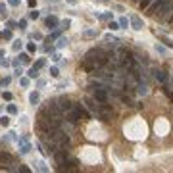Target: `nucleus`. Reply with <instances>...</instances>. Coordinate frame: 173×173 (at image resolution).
Masks as SVG:
<instances>
[{
    "instance_id": "1",
    "label": "nucleus",
    "mask_w": 173,
    "mask_h": 173,
    "mask_svg": "<svg viewBox=\"0 0 173 173\" xmlns=\"http://www.w3.org/2000/svg\"><path fill=\"white\" fill-rule=\"evenodd\" d=\"M108 52L104 50V48H90L83 58V64L81 67L87 69L89 73H94L98 67H104V65L108 64Z\"/></svg>"
},
{
    "instance_id": "2",
    "label": "nucleus",
    "mask_w": 173,
    "mask_h": 173,
    "mask_svg": "<svg viewBox=\"0 0 173 173\" xmlns=\"http://www.w3.org/2000/svg\"><path fill=\"white\" fill-rule=\"evenodd\" d=\"M54 102H56V106L62 110L64 114H65V112H69L71 106H73V102H71L67 96H58V98H54Z\"/></svg>"
},
{
    "instance_id": "3",
    "label": "nucleus",
    "mask_w": 173,
    "mask_h": 173,
    "mask_svg": "<svg viewBox=\"0 0 173 173\" xmlns=\"http://www.w3.org/2000/svg\"><path fill=\"white\" fill-rule=\"evenodd\" d=\"M92 98L96 102H108V87H100V89L92 90Z\"/></svg>"
},
{
    "instance_id": "4",
    "label": "nucleus",
    "mask_w": 173,
    "mask_h": 173,
    "mask_svg": "<svg viewBox=\"0 0 173 173\" xmlns=\"http://www.w3.org/2000/svg\"><path fill=\"white\" fill-rule=\"evenodd\" d=\"M169 13H173V2H171V0H167L166 4H164V6H162L160 10H158V13H156V15H154V18L166 19L167 15H169Z\"/></svg>"
},
{
    "instance_id": "5",
    "label": "nucleus",
    "mask_w": 173,
    "mask_h": 173,
    "mask_svg": "<svg viewBox=\"0 0 173 173\" xmlns=\"http://www.w3.org/2000/svg\"><path fill=\"white\" fill-rule=\"evenodd\" d=\"M77 166H79L77 160H69V158H67V160H65L64 164H60L56 169L58 171H77Z\"/></svg>"
},
{
    "instance_id": "6",
    "label": "nucleus",
    "mask_w": 173,
    "mask_h": 173,
    "mask_svg": "<svg viewBox=\"0 0 173 173\" xmlns=\"http://www.w3.org/2000/svg\"><path fill=\"white\" fill-rule=\"evenodd\" d=\"M54 156V160H56V164L60 166V164H64L67 158H69V152H67V148H58L56 152L52 154Z\"/></svg>"
},
{
    "instance_id": "7",
    "label": "nucleus",
    "mask_w": 173,
    "mask_h": 173,
    "mask_svg": "<svg viewBox=\"0 0 173 173\" xmlns=\"http://www.w3.org/2000/svg\"><path fill=\"white\" fill-rule=\"evenodd\" d=\"M152 77L160 85H167V81H169V75H167L164 69H152Z\"/></svg>"
},
{
    "instance_id": "8",
    "label": "nucleus",
    "mask_w": 173,
    "mask_h": 173,
    "mask_svg": "<svg viewBox=\"0 0 173 173\" xmlns=\"http://www.w3.org/2000/svg\"><path fill=\"white\" fill-rule=\"evenodd\" d=\"M44 27H48L50 31H54V29L60 27V19H58L56 15H48V18L44 19Z\"/></svg>"
},
{
    "instance_id": "9",
    "label": "nucleus",
    "mask_w": 173,
    "mask_h": 173,
    "mask_svg": "<svg viewBox=\"0 0 173 173\" xmlns=\"http://www.w3.org/2000/svg\"><path fill=\"white\" fill-rule=\"evenodd\" d=\"M166 2H167V0H156L152 6H148V13H150V15H156V13H158V10H160Z\"/></svg>"
},
{
    "instance_id": "10",
    "label": "nucleus",
    "mask_w": 173,
    "mask_h": 173,
    "mask_svg": "<svg viewBox=\"0 0 173 173\" xmlns=\"http://www.w3.org/2000/svg\"><path fill=\"white\" fill-rule=\"evenodd\" d=\"M129 21H131L133 29H137V31H141L142 27H144V23H142V19L139 18V15H131V18H129Z\"/></svg>"
},
{
    "instance_id": "11",
    "label": "nucleus",
    "mask_w": 173,
    "mask_h": 173,
    "mask_svg": "<svg viewBox=\"0 0 173 173\" xmlns=\"http://www.w3.org/2000/svg\"><path fill=\"white\" fill-rule=\"evenodd\" d=\"M38 102H40V92H38V90H35V92H31V94H29V104H31V106H37Z\"/></svg>"
},
{
    "instance_id": "12",
    "label": "nucleus",
    "mask_w": 173,
    "mask_h": 173,
    "mask_svg": "<svg viewBox=\"0 0 173 173\" xmlns=\"http://www.w3.org/2000/svg\"><path fill=\"white\" fill-rule=\"evenodd\" d=\"M85 104H87V108L92 110V112H96V110H98V102H96L94 98H85Z\"/></svg>"
},
{
    "instance_id": "13",
    "label": "nucleus",
    "mask_w": 173,
    "mask_h": 173,
    "mask_svg": "<svg viewBox=\"0 0 173 173\" xmlns=\"http://www.w3.org/2000/svg\"><path fill=\"white\" fill-rule=\"evenodd\" d=\"M13 158L8 152H0V164H12Z\"/></svg>"
},
{
    "instance_id": "14",
    "label": "nucleus",
    "mask_w": 173,
    "mask_h": 173,
    "mask_svg": "<svg viewBox=\"0 0 173 173\" xmlns=\"http://www.w3.org/2000/svg\"><path fill=\"white\" fill-rule=\"evenodd\" d=\"M119 98H121V102L125 104V106H129V108H133V106H135V102L131 100V98H129V96H125V94H119Z\"/></svg>"
},
{
    "instance_id": "15",
    "label": "nucleus",
    "mask_w": 173,
    "mask_h": 173,
    "mask_svg": "<svg viewBox=\"0 0 173 173\" xmlns=\"http://www.w3.org/2000/svg\"><path fill=\"white\" fill-rule=\"evenodd\" d=\"M19 62H21V64H29V62H31V56H29V52H23V54H19Z\"/></svg>"
},
{
    "instance_id": "16",
    "label": "nucleus",
    "mask_w": 173,
    "mask_h": 173,
    "mask_svg": "<svg viewBox=\"0 0 173 173\" xmlns=\"http://www.w3.org/2000/svg\"><path fill=\"white\" fill-rule=\"evenodd\" d=\"M67 42H69V40H67L65 37H60L58 42H56V48H64V46H67Z\"/></svg>"
},
{
    "instance_id": "17",
    "label": "nucleus",
    "mask_w": 173,
    "mask_h": 173,
    "mask_svg": "<svg viewBox=\"0 0 173 173\" xmlns=\"http://www.w3.org/2000/svg\"><path fill=\"white\" fill-rule=\"evenodd\" d=\"M27 75H29V79H37V77H38V69L35 67V65H33L31 69H29V73H27Z\"/></svg>"
},
{
    "instance_id": "18",
    "label": "nucleus",
    "mask_w": 173,
    "mask_h": 173,
    "mask_svg": "<svg viewBox=\"0 0 173 173\" xmlns=\"http://www.w3.org/2000/svg\"><path fill=\"white\" fill-rule=\"evenodd\" d=\"M150 4H152V0H141V2H139V8H141V10H148Z\"/></svg>"
},
{
    "instance_id": "19",
    "label": "nucleus",
    "mask_w": 173,
    "mask_h": 173,
    "mask_svg": "<svg viewBox=\"0 0 173 173\" xmlns=\"http://www.w3.org/2000/svg\"><path fill=\"white\" fill-rule=\"evenodd\" d=\"M8 114H10V115H15V114H18V106H15V104H8Z\"/></svg>"
},
{
    "instance_id": "20",
    "label": "nucleus",
    "mask_w": 173,
    "mask_h": 173,
    "mask_svg": "<svg viewBox=\"0 0 173 173\" xmlns=\"http://www.w3.org/2000/svg\"><path fill=\"white\" fill-rule=\"evenodd\" d=\"M83 37L85 38H94V37H98V31H85Z\"/></svg>"
},
{
    "instance_id": "21",
    "label": "nucleus",
    "mask_w": 173,
    "mask_h": 173,
    "mask_svg": "<svg viewBox=\"0 0 173 173\" xmlns=\"http://www.w3.org/2000/svg\"><path fill=\"white\" fill-rule=\"evenodd\" d=\"M44 65H46V58H40V60H37V64H35V67H37V69H42Z\"/></svg>"
},
{
    "instance_id": "22",
    "label": "nucleus",
    "mask_w": 173,
    "mask_h": 173,
    "mask_svg": "<svg viewBox=\"0 0 173 173\" xmlns=\"http://www.w3.org/2000/svg\"><path fill=\"white\" fill-rule=\"evenodd\" d=\"M21 44H23L21 40H13V44H12V50H13V52H19V50H21Z\"/></svg>"
},
{
    "instance_id": "23",
    "label": "nucleus",
    "mask_w": 173,
    "mask_h": 173,
    "mask_svg": "<svg viewBox=\"0 0 173 173\" xmlns=\"http://www.w3.org/2000/svg\"><path fill=\"white\" fill-rule=\"evenodd\" d=\"M129 23H131V21H129L127 18H121V19H119V27H121V29H127Z\"/></svg>"
},
{
    "instance_id": "24",
    "label": "nucleus",
    "mask_w": 173,
    "mask_h": 173,
    "mask_svg": "<svg viewBox=\"0 0 173 173\" xmlns=\"http://www.w3.org/2000/svg\"><path fill=\"white\" fill-rule=\"evenodd\" d=\"M0 125H2V127H8V125H10V117H8V115H2V117H0Z\"/></svg>"
},
{
    "instance_id": "25",
    "label": "nucleus",
    "mask_w": 173,
    "mask_h": 173,
    "mask_svg": "<svg viewBox=\"0 0 173 173\" xmlns=\"http://www.w3.org/2000/svg\"><path fill=\"white\" fill-rule=\"evenodd\" d=\"M0 15H2V18H6L8 15V8H6L4 2H0Z\"/></svg>"
},
{
    "instance_id": "26",
    "label": "nucleus",
    "mask_w": 173,
    "mask_h": 173,
    "mask_svg": "<svg viewBox=\"0 0 173 173\" xmlns=\"http://www.w3.org/2000/svg\"><path fill=\"white\" fill-rule=\"evenodd\" d=\"M160 38H162V40H164V44H166V46H169V48H173V40H171V38H167V37H162V35H160Z\"/></svg>"
},
{
    "instance_id": "27",
    "label": "nucleus",
    "mask_w": 173,
    "mask_h": 173,
    "mask_svg": "<svg viewBox=\"0 0 173 173\" xmlns=\"http://www.w3.org/2000/svg\"><path fill=\"white\" fill-rule=\"evenodd\" d=\"M38 15H40V12H38V10H35V8H31V12H29V18H31V19H37Z\"/></svg>"
},
{
    "instance_id": "28",
    "label": "nucleus",
    "mask_w": 173,
    "mask_h": 173,
    "mask_svg": "<svg viewBox=\"0 0 173 173\" xmlns=\"http://www.w3.org/2000/svg\"><path fill=\"white\" fill-rule=\"evenodd\" d=\"M2 38H6V40H12V29H6V31L2 33Z\"/></svg>"
},
{
    "instance_id": "29",
    "label": "nucleus",
    "mask_w": 173,
    "mask_h": 173,
    "mask_svg": "<svg viewBox=\"0 0 173 173\" xmlns=\"http://www.w3.org/2000/svg\"><path fill=\"white\" fill-rule=\"evenodd\" d=\"M27 52H29V54H35V52H37V46L33 44V42H27Z\"/></svg>"
},
{
    "instance_id": "30",
    "label": "nucleus",
    "mask_w": 173,
    "mask_h": 173,
    "mask_svg": "<svg viewBox=\"0 0 173 173\" xmlns=\"http://www.w3.org/2000/svg\"><path fill=\"white\" fill-rule=\"evenodd\" d=\"M50 75L54 77V79H58V77H60V69H58V67H50Z\"/></svg>"
},
{
    "instance_id": "31",
    "label": "nucleus",
    "mask_w": 173,
    "mask_h": 173,
    "mask_svg": "<svg viewBox=\"0 0 173 173\" xmlns=\"http://www.w3.org/2000/svg\"><path fill=\"white\" fill-rule=\"evenodd\" d=\"M10 81H12L10 77H2V81H0V87H8V85H10Z\"/></svg>"
},
{
    "instance_id": "32",
    "label": "nucleus",
    "mask_w": 173,
    "mask_h": 173,
    "mask_svg": "<svg viewBox=\"0 0 173 173\" xmlns=\"http://www.w3.org/2000/svg\"><path fill=\"white\" fill-rule=\"evenodd\" d=\"M19 85L21 87H27L29 85V77H19Z\"/></svg>"
},
{
    "instance_id": "33",
    "label": "nucleus",
    "mask_w": 173,
    "mask_h": 173,
    "mask_svg": "<svg viewBox=\"0 0 173 173\" xmlns=\"http://www.w3.org/2000/svg\"><path fill=\"white\" fill-rule=\"evenodd\" d=\"M37 169H38V171H48V167L44 166V162H38V164H37Z\"/></svg>"
},
{
    "instance_id": "34",
    "label": "nucleus",
    "mask_w": 173,
    "mask_h": 173,
    "mask_svg": "<svg viewBox=\"0 0 173 173\" xmlns=\"http://www.w3.org/2000/svg\"><path fill=\"white\" fill-rule=\"evenodd\" d=\"M110 29H112V31H117V29H121V27H119V23H115V21H110Z\"/></svg>"
},
{
    "instance_id": "35",
    "label": "nucleus",
    "mask_w": 173,
    "mask_h": 173,
    "mask_svg": "<svg viewBox=\"0 0 173 173\" xmlns=\"http://www.w3.org/2000/svg\"><path fill=\"white\" fill-rule=\"evenodd\" d=\"M69 25H71V21H69V19H64V21H60V27H62V29H67Z\"/></svg>"
},
{
    "instance_id": "36",
    "label": "nucleus",
    "mask_w": 173,
    "mask_h": 173,
    "mask_svg": "<svg viewBox=\"0 0 173 173\" xmlns=\"http://www.w3.org/2000/svg\"><path fill=\"white\" fill-rule=\"evenodd\" d=\"M18 171H21V173H29L31 169H29L27 166H21V164H19V166H18Z\"/></svg>"
},
{
    "instance_id": "37",
    "label": "nucleus",
    "mask_w": 173,
    "mask_h": 173,
    "mask_svg": "<svg viewBox=\"0 0 173 173\" xmlns=\"http://www.w3.org/2000/svg\"><path fill=\"white\" fill-rule=\"evenodd\" d=\"M29 37H31V38H35V40H42V35H40V33H31Z\"/></svg>"
},
{
    "instance_id": "38",
    "label": "nucleus",
    "mask_w": 173,
    "mask_h": 173,
    "mask_svg": "<svg viewBox=\"0 0 173 173\" xmlns=\"http://www.w3.org/2000/svg\"><path fill=\"white\" fill-rule=\"evenodd\" d=\"M8 4H10L12 8H18L19 6V0H8Z\"/></svg>"
},
{
    "instance_id": "39",
    "label": "nucleus",
    "mask_w": 173,
    "mask_h": 173,
    "mask_svg": "<svg viewBox=\"0 0 173 173\" xmlns=\"http://www.w3.org/2000/svg\"><path fill=\"white\" fill-rule=\"evenodd\" d=\"M2 98H4V100H8V102H10V100H12V92H4V94H2Z\"/></svg>"
},
{
    "instance_id": "40",
    "label": "nucleus",
    "mask_w": 173,
    "mask_h": 173,
    "mask_svg": "<svg viewBox=\"0 0 173 173\" xmlns=\"http://www.w3.org/2000/svg\"><path fill=\"white\" fill-rule=\"evenodd\" d=\"M21 73H23V69H21V67H15V71H13V75H15V77H21Z\"/></svg>"
},
{
    "instance_id": "41",
    "label": "nucleus",
    "mask_w": 173,
    "mask_h": 173,
    "mask_svg": "<svg viewBox=\"0 0 173 173\" xmlns=\"http://www.w3.org/2000/svg\"><path fill=\"white\" fill-rule=\"evenodd\" d=\"M27 27V21L25 19H19V29H25Z\"/></svg>"
},
{
    "instance_id": "42",
    "label": "nucleus",
    "mask_w": 173,
    "mask_h": 173,
    "mask_svg": "<svg viewBox=\"0 0 173 173\" xmlns=\"http://www.w3.org/2000/svg\"><path fill=\"white\" fill-rule=\"evenodd\" d=\"M27 4H29V8H37V0H27Z\"/></svg>"
},
{
    "instance_id": "43",
    "label": "nucleus",
    "mask_w": 173,
    "mask_h": 173,
    "mask_svg": "<svg viewBox=\"0 0 173 173\" xmlns=\"http://www.w3.org/2000/svg\"><path fill=\"white\" fill-rule=\"evenodd\" d=\"M52 60H54V62H62V56H60V54H52Z\"/></svg>"
},
{
    "instance_id": "44",
    "label": "nucleus",
    "mask_w": 173,
    "mask_h": 173,
    "mask_svg": "<svg viewBox=\"0 0 173 173\" xmlns=\"http://www.w3.org/2000/svg\"><path fill=\"white\" fill-rule=\"evenodd\" d=\"M0 65H4V67H6V65H10V62H8V60H4V58H2V60H0Z\"/></svg>"
},
{
    "instance_id": "45",
    "label": "nucleus",
    "mask_w": 173,
    "mask_h": 173,
    "mask_svg": "<svg viewBox=\"0 0 173 173\" xmlns=\"http://www.w3.org/2000/svg\"><path fill=\"white\" fill-rule=\"evenodd\" d=\"M65 2H67V4H77L79 0H65Z\"/></svg>"
},
{
    "instance_id": "46",
    "label": "nucleus",
    "mask_w": 173,
    "mask_h": 173,
    "mask_svg": "<svg viewBox=\"0 0 173 173\" xmlns=\"http://www.w3.org/2000/svg\"><path fill=\"white\" fill-rule=\"evenodd\" d=\"M92 2H100V4H106V0H92Z\"/></svg>"
},
{
    "instance_id": "47",
    "label": "nucleus",
    "mask_w": 173,
    "mask_h": 173,
    "mask_svg": "<svg viewBox=\"0 0 173 173\" xmlns=\"http://www.w3.org/2000/svg\"><path fill=\"white\" fill-rule=\"evenodd\" d=\"M2 58H4V50H0V60H2Z\"/></svg>"
},
{
    "instance_id": "48",
    "label": "nucleus",
    "mask_w": 173,
    "mask_h": 173,
    "mask_svg": "<svg viewBox=\"0 0 173 173\" xmlns=\"http://www.w3.org/2000/svg\"><path fill=\"white\" fill-rule=\"evenodd\" d=\"M169 23H171V25H173V15H171V19H169Z\"/></svg>"
},
{
    "instance_id": "49",
    "label": "nucleus",
    "mask_w": 173,
    "mask_h": 173,
    "mask_svg": "<svg viewBox=\"0 0 173 173\" xmlns=\"http://www.w3.org/2000/svg\"><path fill=\"white\" fill-rule=\"evenodd\" d=\"M52 2H60V0H52Z\"/></svg>"
},
{
    "instance_id": "50",
    "label": "nucleus",
    "mask_w": 173,
    "mask_h": 173,
    "mask_svg": "<svg viewBox=\"0 0 173 173\" xmlns=\"http://www.w3.org/2000/svg\"><path fill=\"white\" fill-rule=\"evenodd\" d=\"M135 2H141V0H135Z\"/></svg>"
},
{
    "instance_id": "51",
    "label": "nucleus",
    "mask_w": 173,
    "mask_h": 173,
    "mask_svg": "<svg viewBox=\"0 0 173 173\" xmlns=\"http://www.w3.org/2000/svg\"><path fill=\"white\" fill-rule=\"evenodd\" d=\"M0 38H2V33H0Z\"/></svg>"
},
{
    "instance_id": "52",
    "label": "nucleus",
    "mask_w": 173,
    "mask_h": 173,
    "mask_svg": "<svg viewBox=\"0 0 173 173\" xmlns=\"http://www.w3.org/2000/svg\"><path fill=\"white\" fill-rule=\"evenodd\" d=\"M171 83H173V79H171Z\"/></svg>"
}]
</instances>
